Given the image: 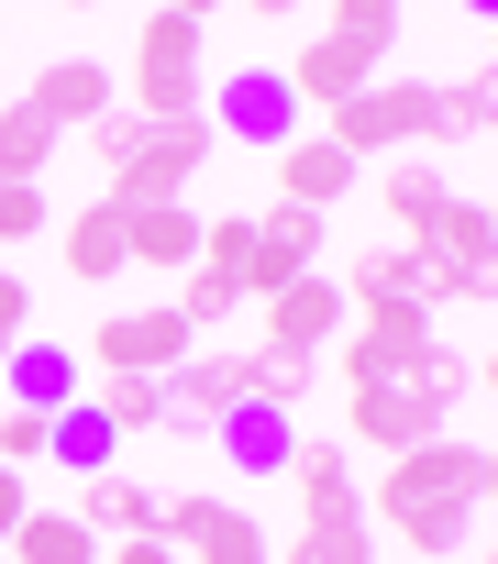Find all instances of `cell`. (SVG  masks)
<instances>
[{"label": "cell", "instance_id": "cell-43", "mask_svg": "<svg viewBox=\"0 0 498 564\" xmlns=\"http://www.w3.org/2000/svg\"><path fill=\"white\" fill-rule=\"evenodd\" d=\"M487 254H498V199H487Z\"/></svg>", "mask_w": 498, "mask_h": 564}, {"label": "cell", "instance_id": "cell-2", "mask_svg": "<svg viewBox=\"0 0 498 564\" xmlns=\"http://www.w3.org/2000/svg\"><path fill=\"white\" fill-rule=\"evenodd\" d=\"M199 12H144L133 34V122H199L210 111V78H199Z\"/></svg>", "mask_w": 498, "mask_h": 564}, {"label": "cell", "instance_id": "cell-10", "mask_svg": "<svg viewBox=\"0 0 498 564\" xmlns=\"http://www.w3.org/2000/svg\"><path fill=\"white\" fill-rule=\"evenodd\" d=\"M278 78H289V100H300V111H344L355 89H377V56H366L355 34H333V23H322V34L278 67Z\"/></svg>", "mask_w": 498, "mask_h": 564}, {"label": "cell", "instance_id": "cell-34", "mask_svg": "<svg viewBox=\"0 0 498 564\" xmlns=\"http://www.w3.org/2000/svg\"><path fill=\"white\" fill-rule=\"evenodd\" d=\"M23 232H56V210L34 177H0V243H23Z\"/></svg>", "mask_w": 498, "mask_h": 564}, {"label": "cell", "instance_id": "cell-28", "mask_svg": "<svg viewBox=\"0 0 498 564\" xmlns=\"http://www.w3.org/2000/svg\"><path fill=\"white\" fill-rule=\"evenodd\" d=\"M377 199H388V221H399V232H421V221H432L454 188H443V166H432V155H399V166L377 177Z\"/></svg>", "mask_w": 498, "mask_h": 564}, {"label": "cell", "instance_id": "cell-27", "mask_svg": "<svg viewBox=\"0 0 498 564\" xmlns=\"http://www.w3.org/2000/svg\"><path fill=\"white\" fill-rule=\"evenodd\" d=\"M56 144H67V133H56V122H45L34 100H12V111H0V177H34V188H45Z\"/></svg>", "mask_w": 498, "mask_h": 564}, {"label": "cell", "instance_id": "cell-30", "mask_svg": "<svg viewBox=\"0 0 498 564\" xmlns=\"http://www.w3.org/2000/svg\"><path fill=\"white\" fill-rule=\"evenodd\" d=\"M278 564H377V520H300Z\"/></svg>", "mask_w": 498, "mask_h": 564}, {"label": "cell", "instance_id": "cell-41", "mask_svg": "<svg viewBox=\"0 0 498 564\" xmlns=\"http://www.w3.org/2000/svg\"><path fill=\"white\" fill-rule=\"evenodd\" d=\"M12 344H23V333H0V377H12Z\"/></svg>", "mask_w": 498, "mask_h": 564}, {"label": "cell", "instance_id": "cell-35", "mask_svg": "<svg viewBox=\"0 0 498 564\" xmlns=\"http://www.w3.org/2000/svg\"><path fill=\"white\" fill-rule=\"evenodd\" d=\"M133 144H144V122H133V111H100V122H89V155H100V177H111Z\"/></svg>", "mask_w": 498, "mask_h": 564}, {"label": "cell", "instance_id": "cell-26", "mask_svg": "<svg viewBox=\"0 0 498 564\" xmlns=\"http://www.w3.org/2000/svg\"><path fill=\"white\" fill-rule=\"evenodd\" d=\"M155 388H166V377H111V366H100V388H78V399L133 443V432H166V399H155Z\"/></svg>", "mask_w": 498, "mask_h": 564}, {"label": "cell", "instance_id": "cell-32", "mask_svg": "<svg viewBox=\"0 0 498 564\" xmlns=\"http://www.w3.org/2000/svg\"><path fill=\"white\" fill-rule=\"evenodd\" d=\"M166 311H177L188 333H210V322H232L243 300H232V276H210V265H188V276H177V300H166Z\"/></svg>", "mask_w": 498, "mask_h": 564}, {"label": "cell", "instance_id": "cell-38", "mask_svg": "<svg viewBox=\"0 0 498 564\" xmlns=\"http://www.w3.org/2000/svg\"><path fill=\"white\" fill-rule=\"evenodd\" d=\"M111 564H188V553H177V542H155V531H144V542H111Z\"/></svg>", "mask_w": 498, "mask_h": 564}, {"label": "cell", "instance_id": "cell-13", "mask_svg": "<svg viewBox=\"0 0 498 564\" xmlns=\"http://www.w3.org/2000/svg\"><path fill=\"white\" fill-rule=\"evenodd\" d=\"M355 177H366V166H355L333 133H300V144H278V199H289V210H322V221H333V199H344Z\"/></svg>", "mask_w": 498, "mask_h": 564}, {"label": "cell", "instance_id": "cell-40", "mask_svg": "<svg viewBox=\"0 0 498 564\" xmlns=\"http://www.w3.org/2000/svg\"><path fill=\"white\" fill-rule=\"evenodd\" d=\"M476 388H487V399H498V355H487V366H476Z\"/></svg>", "mask_w": 498, "mask_h": 564}, {"label": "cell", "instance_id": "cell-45", "mask_svg": "<svg viewBox=\"0 0 498 564\" xmlns=\"http://www.w3.org/2000/svg\"><path fill=\"white\" fill-rule=\"evenodd\" d=\"M267 564H278V553H267Z\"/></svg>", "mask_w": 498, "mask_h": 564}, {"label": "cell", "instance_id": "cell-18", "mask_svg": "<svg viewBox=\"0 0 498 564\" xmlns=\"http://www.w3.org/2000/svg\"><path fill=\"white\" fill-rule=\"evenodd\" d=\"M23 100H34V111H45L56 133H89V122L111 111V67H89V56H56V67H45V78H34Z\"/></svg>", "mask_w": 498, "mask_h": 564}, {"label": "cell", "instance_id": "cell-12", "mask_svg": "<svg viewBox=\"0 0 498 564\" xmlns=\"http://www.w3.org/2000/svg\"><path fill=\"white\" fill-rule=\"evenodd\" d=\"M344 322H355V300L333 289V276H300V289H278V300H267V333H256V344H289V355H322V344H333Z\"/></svg>", "mask_w": 498, "mask_h": 564}, {"label": "cell", "instance_id": "cell-25", "mask_svg": "<svg viewBox=\"0 0 498 564\" xmlns=\"http://www.w3.org/2000/svg\"><path fill=\"white\" fill-rule=\"evenodd\" d=\"M311 366H322V355H289V344H243V399H256V410H300V399H311Z\"/></svg>", "mask_w": 498, "mask_h": 564}, {"label": "cell", "instance_id": "cell-21", "mask_svg": "<svg viewBox=\"0 0 498 564\" xmlns=\"http://www.w3.org/2000/svg\"><path fill=\"white\" fill-rule=\"evenodd\" d=\"M210 443H221L243 476H278L300 432H289V410H256V399H243V410H221V421H210Z\"/></svg>", "mask_w": 498, "mask_h": 564}, {"label": "cell", "instance_id": "cell-24", "mask_svg": "<svg viewBox=\"0 0 498 564\" xmlns=\"http://www.w3.org/2000/svg\"><path fill=\"white\" fill-rule=\"evenodd\" d=\"M111 454H122V432H111L89 399H67V410H56V454H45V465H67V476L89 487V476H111Z\"/></svg>", "mask_w": 498, "mask_h": 564}, {"label": "cell", "instance_id": "cell-39", "mask_svg": "<svg viewBox=\"0 0 498 564\" xmlns=\"http://www.w3.org/2000/svg\"><path fill=\"white\" fill-rule=\"evenodd\" d=\"M476 498H498V443H487V454H476Z\"/></svg>", "mask_w": 498, "mask_h": 564}, {"label": "cell", "instance_id": "cell-37", "mask_svg": "<svg viewBox=\"0 0 498 564\" xmlns=\"http://www.w3.org/2000/svg\"><path fill=\"white\" fill-rule=\"evenodd\" d=\"M23 509H34V487H23L12 465H0V542H12V531H23Z\"/></svg>", "mask_w": 498, "mask_h": 564}, {"label": "cell", "instance_id": "cell-22", "mask_svg": "<svg viewBox=\"0 0 498 564\" xmlns=\"http://www.w3.org/2000/svg\"><path fill=\"white\" fill-rule=\"evenodd\" d=\"M12 564H100V531L78 520V509H23V531L0 542Z\"/></svg>", "mask_w": 498, "mask_h": 564}, {"label": "cell", "instance_id": "cell-20", "mask_svg": "<svg viewBox=\"0 0 498 564\" xmlns=\"http://www.w3.org/2000/svg\"><path fill=\"white\" fill-rule=\"evenodd\" d=\"M344 421H355V443H377V454H410V443H432V432H443L432 410H410V388H355V399H344Z\"/></svg>", "mask_w": 498, "mask_h": 564}, {"label": "cell", "instance_id": "cell-23", "mask_svg": "<svg viewBox=\"0 0 498 564\" xmlns=\"http://www.w3.org/2000/svg\"><path fill=\"white\" fill-rule=\"evenodd\" d=\"M78 520H89V531H111V542H144V531H155V487L111 465V476H89V487H78Z\"/></svg>", "mask_w": 498, "mask_h": 564}, {"label": "cell", "instance_id": "cell-17", "mask_svg": "<svg viewBox=\"0 0 498 564\" xmlns=\"http://www.w3.org/2000/svg\"><path fill=\"white\" fill-rule=\"evenodd\" d=\"M67 399H78V355L23 333V344H12V377H0V410H45V421H56Z\"/></svg>", "mask_w": 498, "mask_h": 564}, {"label": "cell", "instance_id": "cell-11", "mask_svg": "<svg viewBox=\"0 0 498 564\" xmlns=\"http://www.w3.org/2000/svg\"><path fill=\"white\" fill-rule=\"evenodd\" d=\"M155 399H166V432H177V443H210V421L243 410V355H188Z\"/></svg>", "mask_w": 498, "mask_h": 564}, {"label": "cell", "instance_id": "cell-36", "mask_svg": "<svg viewBox=\"0 0 498 564\" xmlns=\"http://www.w3.org/2000/svg\"><path fill=\"white\" fill-rule=\"evenodd\" d=\"M23 322H34V289H23L12 265H0V333H23Z\"/></svg>", "mask_w": 498, "mask_h": 564}, {"label": "cell", "instance_id": "cell-7", "mask_svg": "<svg viewBox=\"0 0 498 564\" xmlns=\"http://www.w3.org/2000/svg\"><path fill=\"white\" fill-rule=\"evenodd\" d=\"M421 344H432V311H410V300H366V311L344 322V388H399V377L421 366Z\"/></svg>", "mask_w": 498, "mask_h": 564}, {"label": "cell", "instance_id": "cell-1", "mask_svg": "<svg viewBox=\"0 0 498 564\" xmlns=\"http://www.w3.org/2000/svg\"><path fill=\"white\" fill-rule=\"evenodd\" d=\"M366 520H388V531H399L421 564H432V553H465V520H476V443L432 432V443L388 454V476H377Z\"/></svg>", "mask_w": 498, "mask_h": 564}, {"label": "cell", "instance_id": "cell-33", "mask_svg": "<svg viewBox=\"0 0 498 564\" xmlns=\"http://www.w3.org/2000/svg\"><path fill=\"white\" fill-rule=\"evenodd\" d=\"M45 454H56V421H45V410H0V465L23 476V465H45Z\"/></svg>", "mask_w": 498, "mask_h": 564}, {"label": "cell", "instance_id": "cell-15", "mask_svg": "<svg viewBox=\"0 0 498 564\" xmlns=\"http://www.w3.org/2000/svg\"><path fill=\"white\" fill-rule=\"evenodd\" d=\"M278 476L300 487V520H366V487L344 476V454H333V443H311V432H300Z\"/></svg>", "mask_w": 498, "mask_h": 564}, {"label": "cell", "instance_id": "cell-19", "mask_svg": "<svg viewBox=\"0 0 498 564\" xmlns=\"http://www.w3.org/2000/svg\"><path fill=\"white\" fill-rule=\"evenodd\" d=\"M122 243H133V265L188 276V265H199V210H188V199H166V210H122Z\"/></svg>", "mask_w": 498, "mask_h": 564}, {"label": "cell", "instance_id": "cell-14", "mask_svg": "<svg viewBox=\"0 0 498 564\" xmlns=\"http://www.w3.org/2000/svg\"><path fill=\"white\" fill-rule=\"evenodd\" d=\"M56 254H67V276H78V289H111V276L133 265V243H122V210H111V199L67 210V221H56Z\"/></svg>", "mask_w": 498, "mask_h": 564}, {"label": "cell", "instance_id": "cell-29", "mask_svg": "<svg viewBox=\"0 0 498 564\" xmlns=\"http://www.w3.org/2000/svg\"><path fill=\"white\" fill-rule=\"evenodd\" d=\"M399 388H410V410H432V421H454V399L476 388V366H465V355H454V344L432 333V344H421V366H410Z\"/></svg>", "mask_w": 498, "mask_h": 564}, {"label": "cell", "instance_id": "cell-3", "mask_svg": "<svg viewBox=\"0 0 498 564\" xmlns=\"http://www.w3.org/2000/svg\"><path fill=\"white\" fill-rule=\"evenodd\" d=\"M322 133H333L355 166H366L377 144H388V155H421V144L443 133V89H421V78H377V89H355V100H344Z\"/></svg>", "mask_w": 498, "mask_h": 564}, {"label": "cell", "instance_id": "cell-31", "mask_svg": "<svg viewBox=\"0 0 498 564\" xmlns=\"http://www.w3.org/2000/svg\"><path fill=\"white\" fill-rule=\"evenodd\" d=\"M443 133L498 144V67H476V78H454V89H443Z\"/></svg>", "mask_w": 498, "mask_h": 564}, {"label": "cell", "instance_id": "cell-44", "mask_svg": "<svg viewBox=\"0 0 498 564\" xmlns=\"http://www.w3.org/2000/svg\"><path fill=\"white\" fill-rule=\"evenodd\" d=\"M487 564H498V553H487Z\"/></svg>", "mask_w": 498, "mask_h": 564}, {"label": "cell", "instance_id": "cell-9", "mask_svg": "<svg viewBox=\"0 0 498 564\" xmlns=\"http://www.w3.org/2000/svg\"><path fill=\"white\" fill-rule=\"evenodd\" d=\"M199 122H210V133H243V144H300V100H289L278 67H232Z\"/></svg>", "mask_w": 498, "mask_h": 564}, {"label": "cell", "instance_id": "cell-8", "mask_svg": "<svg viewBox=\"0 0 498 564\" xmlns=\"http://www.w3.org/2000/svg\"><path fill=\"white\" fill-rule=\"evenodd\" d=\"M188 355H199V333L177 311H111L89 333V366H111V377H177Z\"/></svg>", "mask_w": 498, "mask_h": 564}, {"label": "cell", "instance_id": "cell-6", "mask_svg": "<svg viewBox=\"0 0 498 564\" xmlns=\"http://www.w3.org/2000/svg\"><path fill=\"white\" fill-rule=\"evenodd\" d=\"M155 542H177L188 564H267L256 509H232V498H188V487L155 498Z\"/></svg>", "mask_w": 498, "mask_h": 564}, {"label": "cell", "instance_id": "cell-42", "mask_svg": "<svg viewBox=\"0 0 498 564\" xmlns=\"http://www.w3.org/2000/svg\"><path fill=\"white\" fill-rule=\"evenodd\" d=\"M476 67H498V23H487V56H476Z\"/></svg>", "mask_w": 498, "mask_h": 564}, {"label": "cell", "instance_id": "cell-5", "mask_svg": "<svg viewBox=\"0 0 498 564\" xmlns=\"http://www.w3.org/2000/svg\"><path fill=\"white\" fill-rule=\"evenodd\" d=\"M210 166V122H144V144L111 166V210H166V199H188V177Z\"/></svg>", "mask_w": 498, "mask_h": 564}, {"label": "cell", "instance_id": "cell-16", "mask_svg": "<svg viewBox=\"0 0 498 564\" xmlns=\"http://www.w3.org/2000/svg\"><path fill=\"white\" fill-rule=\"evenodd\" d=\"M344 289H355V311H366V300H410V311H443V276L421 265V243H366Z\"/></svg>", "mask_w": 498, "mask_h": 564}, {"label": "cell", "instance_id": "cell-4", "mask_svg": "<svg viewBox=\"0 0 498 564\" xmlns=\"http://www.w3.org/2000/svg\"><path fill=\"white\" fill-rule=\"evenodd\" d=\"M322 232H333L322 210H289V199H278V210H256V232H243V265H232V300H256V311H267L278 289L322 276Z\"/></svg>", "mask_w": 498, "mask_h": 564}]
</instances>
